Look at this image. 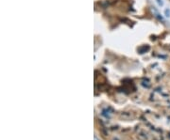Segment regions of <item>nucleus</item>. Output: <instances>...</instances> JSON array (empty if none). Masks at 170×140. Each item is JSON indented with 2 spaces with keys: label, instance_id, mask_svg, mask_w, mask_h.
Wrapping results in <instances>:
<instances>
[{
  "label": "nucleus",
  "instance_id": "1",
  "mask_svg": "<svg viewBox=\"0 0 170 140\" xmlns=\"http://www.w3.org/2000/svg\"><path fill=\"white\" fill-rule=\"evenodd\" d=\"M165 14H166L167 17H169L170 16V11L169 10H165Z\"/></svg>",
  "mask_w": 170,
  "mask_h": 140
},
{
  "label": "nucleus",
  "instance_id": "2",
  "mask_svg": "<svg viewBox=\"0 0 170 140\" xmlns=\"http://www.w3.org/2000/svg\"><path fill=\"white\" fill-rule=\"evenodd\" d=\"M157 2H158V4H159L160 6H163V5H164V3H163L162 0H157Z\"/></svg>",
  "mask_w": 170,
  "mask_h": 140
},
{
  "label": "nucleus",
  "instance_id": "3",
  "mask_svg": "<svg viewBox=\"0 0 170 140\" xmlns=\"http://www.w3.org/2000/svg\"><path fill=\"white\" fill-rule=\"evenodd\" d=\"M94 140H98V139H97V137H96V136H95V137H94Z\"/></svg>",
  "mask_w": 170,
  "mask_h": 140
}]
</instances>
